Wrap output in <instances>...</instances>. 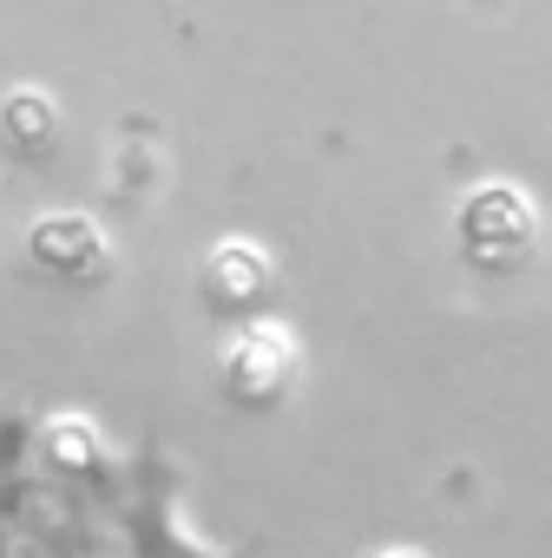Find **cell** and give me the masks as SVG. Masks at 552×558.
<instances>
[{"label": "cell", "mask_w": 552, "mask_h": 558, "mask_svg": "<svg viewBox=\"0 0 552 558\" xmlns=\"http://www.w3.org/2000/svg\"><path fill=\"white\" fill-rule=\"evenodd\" d=\"M382 558H421V551H382Z\"/></svg>", "instance_id": "8992f818"}, {"label": "cell", "mask_w": 552, "mask_h": 558, "mask_svg": "<svg viewBox=\"0 0 552 558\" xmlns=\"http://www.w3.org/2000/svg\"><path fill=\"white\" fill-rule=\"evenodd\" d=\"M303 381V349L284 323H250L230 336L224 362H217V388L237 414H269V408H284Z\"/></svg>", "instance_id": "7a4b0ae2"}, {"label": "cell", "mask_w": 552, "mask_h": 558, "mask_svg": "<svg viewBox=\"0 0 552 558\" xmlns=\"http://www.w3.org/2000/svg\"><path fill=\"white\" fill-rule=\"evenodd\" d=\"M454 243L473 269L487 276H519L539 256V210L519 184H480L460 217H454Z\"/></svg>", "instance_id": "6da1fadb"}, {"label": "cell", "mask_w": 552, "mask_h": 558, "mask_svg": "<svg viewBox=\"0 0 552 558\" xmlns=\"http://www.w3.org/2000/svg\"><path fill=\"white\" fill-rule=\"evenodd\" d=\"M60 145V112L47 93H8L0 99V151L21 165H47V151Z\"/></svg>", "instance_id": "5b68a950"}, {"label": "cell", "mask_w": 552, "mask_h": 558, "mask_svg": "<svg viewBox=\"0 0 552 558\" xmlns=\"http://www.w3.org/2000/svg\"><path fill=\"white\" fill-rule=\"evenodd\" d=\"M197 296L211 303V316H230L243 329L269 323V303H276V263H269V250H256L243 236L217 243L204 256V269H197Z\"/></svg>", "instance_id": "277c9868"}, {"label": "cell", "mask_w": 552, "mask_h": 558, "mask_svg": "<svg viewBox=\"0 0 552 558\" xmlns=\"http://www.w3.org/2000/svg\"><path fill=\"white\" fill-rule=\"evenodd\" d=\"M27 269L40 276V283H60V290H99L112 276V243L106 230L86 217V210H53L27 230L21 243Z\"/></svg>", "instance_id": "3957f363"}]
</instances>
